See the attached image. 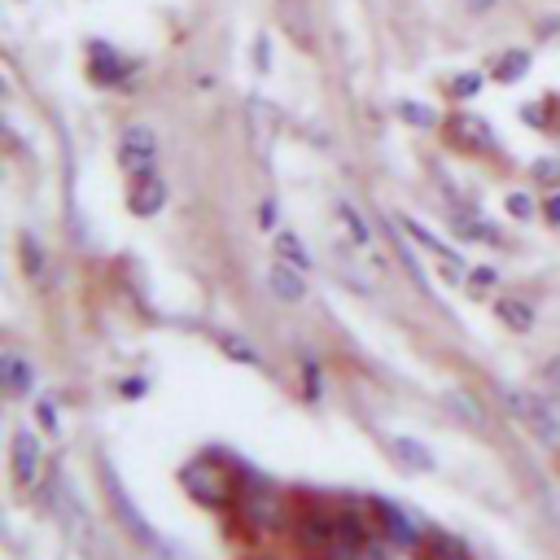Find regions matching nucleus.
<instances>
[{
  "label": "nucleus",
  "mask_w": 560,
  "mask_h": 560,
  "mask_svg": "<svg viewBox=\"0 0 560 560\" xmlns=\"http://www.w3.org/2000/svg\"><path fill=\"white\" fill-rule=\"evenodd\" d=\"M101 481H105V494H109V503H114V516L127 525V534H131L136 542H144L158 560H175V556H171V547L162 542V534L144 521V512H136V508H131V499H127V490H122V481H118V468H114L109 459H101Z\"/></svg>",
  "instance_id": "1"
},
{
  "label": "nucleus",
  "mask_w": 560,
  "mask_h": 560,
  "mask_svg": "<svg viewBox=\"0 0 560 560\" xmlns=\"http://www.w3.org/2000/svg\"><path fill=\"white\" fill-rule=\"evenodd\" d=\"M508 407H512V416H516L542 446H560V420H556V411H551L538 394H529V389H512V394H508Z\"/></svg>",
  "instance_id": "2"
},
{
  "label": "nucleus",
  "mask_w": 560,
  "mask_h": 560,
  "mask_svg": "<svg viewBox=\"0 0 560 560\" xmlns=\"http://www.w3.org/2000/svg\"><path fill=\"white\" fill-rule=\"evenodd\" d=\"M219 468V459L214 455H201V459H192V464H184V472H179V481H184V490L197 499V503H210V508H223L228 503V477H219L214 472Z\"/></svg>",
  "instance_id": "3"
},
{
  "label": "nucleus",
  "mask_w": 560,
  "mask_h": 560,
  "mask_svg": "<svg viewBox=\"0 0 560 560\" xmlns=\"http://www.w3.org/2000/svg\"><path fill=\"white\" fill-rule=\"evenodd\" d=\"M13 455H9V472H13V486H31L35 481V472H39V455H44V446H39V438L31 433V429H13V446H9Z\"/></svg>",
  "instance_id": "4"
},
{
  "label": "nucleus",
  "mask_w": 560,
  "mask_h": 560,
  "mask_svg": "<svg viewBox=\"0 0 560 560\" xmlns=\"http://www.w3.org/2000/svg\"><path fill=\"white\" fill-rule=\"evenodd\" d=\"M118 162H122V171H131V175H144L149 171V162H153V131L149 127H127L122 131V140H118Z\"/></svg>",
  "instance_id": "5"
},
{
  "label": "nucleus",
  "mask_w": 560,
  "mask_h": 560,
  "mask_svg": "<svg viewBox=\"0 0 560 560\" xmlns=\"http://www.w3.org/2000/svg\"><path fill=\"white\" fill-rule=\"evenodd\" d=\"M446 131H451V140H455L459 149H468V153H490V149H494V131H490V122H481L477 114H455Z\"/></svg>",
  "instance_id": "6"
},
{
  "label": "nucleus",
  "mask_w": 560,
  "mask_h": 560,
  "mask_svg": "<svg viewBox=\"0 0 560 560\" xmlns=\"http://www.w3.org/2000/svg\"><path fill=\"white\" fill-rule=\"evenodd\" d=\"M162 206H166V184H162L153 171L136 175V188H131V210H136L140 219H149V214H158Z\"/></svg>",
  "instance_id": "7"
},
{
  "label": "nucleus",
  "mask_w": 560,
  "mask_h": 560,
  "mask_svg": "<svg viewBox=\"0 0 560 560\" xmlns=\"http://www.w3.org/2000/svg\"><path fill=\"white\" fill-rule=\"evenodd\" d=\"M0 381H4V389H9L13 398H22V394L35 385V372H31V363H26L22 354L4 350V354H0Z\"/></svg>",
  "instance_id": "8"
},
{
  "label": "nucleus",
  "mask_w": 560,
  "mask_h": 560,
  "mask_svg": "<svg viewBox=\"0 0 560 560\" xmlns=\"http://www.w3.org/2000/svg\"><path fill=\"white\" fill-rule=\"evenodd\" d=\"M271 293H276L280 302H302V298H306L302 267H293V262H276V267H271Z\"/></svg>",
  "instance_id": "9"
},
{
  "label": "nucleus",
  "mask_w": 560,
  "mask_h": 560,
  "mask_svg": "<svg viewBox=\"0 0 560 560\" xmlns=\"http://www.w3.org/2000/svg\"><path fill=\"white\" fill-rule=\"evenodd\" d=\"M245 516L262 529H276L280 525V499L271 490H245Z\"/></svg>",
  "instance_id": "10"
},
{
  "label": "nucleus",
  "mask_w": 560,
  "mask_h": 560,
  "mask_svg": "<svg viewBox=\"0 0 560 560\" xmlns=\"http://www.w3.org/2000/svg\"><path fill=\"white\" fill-rule=\"evenodd\" d=\"M389 451L407 464V468H416V472H433V451L424 446V442H416V438H389Z\"/></svg>",
  "instance_id": "11"
},
{
  "label": "nucleus",
  "mask_w": 560,
  "mask_h": 560,
  "mask_svg": "<svg viewBox=\"0 0 560 560\" xmlns=\"http://www.w3.org/2000/svg\"><path fill=\"white\" fill-rule=\"evenodd\" d=\"M280 22L298 39V48H311V26H306V0H280Z\"/></svg>",
  "instance_id": "12"
},
{
  "label": "nucleus",
  "mask_w": 560,
  "mask_h": 560,
  "mask_svg": "<svg viewBox=\"0 0 560 560\" xmlns=\"http://www.w3.org/2000/svg\"><path fill=\"white\" fill-rule=\"evenodd\" d=\"M372 508H376V516L385 521V534H389V538H398V542H407V547L416 542V529H411V521H407V516H402L394 503H385V499H372Z\"/></svg>",
  "instance_id": "13"
},
{
  "label": "nucleus",
  "mask_w": 560,
  "mask_h": 560,
  "mask_svg": "<svg viewBox=\"0 0 560 560\" xmlns=\"http://www.w3.org/2000/svg\"><path fill=\"white\" fill-rule=\"evenodd\" d=\"M359 560H416L411 556V547L407 542H398V538H368L363 542V551H359Z\"/></svg>",
  "instance_id": "14"
},
{
  "label": "nucleus",
  "mask_w": 560,
  "mask_h": 560,
  "mask_svg": "<svg viewBox=\"0 0 560 560\" xmlns=\"http://www.w3.org/2000/svg\"><path fill=\"white\" fill-rule=\"evenodd\" d=\"M494 315H499L508 328H516V332H529V328H534V311H529L525 302H516V298H499V302H494Z\"/></svg>",
  "instance_id": "15"
},
{
  "label": "nucleus",
  "mask_w": 560,
  "mask_h": 560,
  "mask_svg": "<svg viewBox=\"0 0 560 560\" xmlns=\"http://www.w3.org/2000/svg\"><path fill=\"white\" fill-rule=\"evenodd\" d=\"M302 525H306V529H302V538H306V542L328 547V542L337 538V521H328L324 512H306V516H302Z\"/></svg>",
  "instance_id": "16"
},
{
  "label": "nucleus",
  "mask_w": 560,
  "mask_h": 560,
  "mask_svg": "<svg viewBox=\"0 0 560 560\" xmlns=\"http://www.w3.org/2000/svg\"><path fill=\"white\" fill-rule=\"evenodd\" d=\"M276 254L284 258V262H293V267H311V254L302 249V241H298V232H276Z\"/></svg>",
  "instance_id": "17"
},
{
  "label": "nucleus",
  "mask_w": 560,
  "mask_h": 560,
  "mask_svg": "<svg viewBox=\"0 0 560 560\" xmlns=\"http://www.w3.org/2000/svg\"><path fill=\"white\" fill-rule=\"evenodd\" d=\"M214 341L223 346L228 359H236V363H258V350H254L249 341H241L236 332H214Z\"/></svg>",
  "instance_id": "18"
},
{
  "label": "nucleus",
  "mask_w": 560,
  "mask_h": 560,
  "mask_svg": "<svg viewBox=\"0 0 560 560\" xmlns=\"http://www.w3.org/2000/svg\"><path fill=\"white\" fill-rule=\"evenodd\" d=\"M402 228H407V232H411V236H416V241H420V245H429V249H433V254H438V258H442V262H459V258H455V254H451V245H442V241H438V236H433V232H429V228H420V223H416V219H402Z\"/></svg>",
  "instance_id": "19"
},
{
  "label": "nucleus",
  "mask_w": 560,
  "mask_h": 560,
  "mask_svg": "<svg viewBox=\"0 0 560 560\" xmlns=\"http://www.w3.org/2000/svg\"><path fill=\"white\" fill-rule=\"evenodd\" d=\"M525 66H529V57H525V52H508V57L499 61V70H494V79H503V83H512V79H516V74L525 70Z\"/></svg>",
  "instance_id": "20"
},
{
  "label": "nucleus",
  "mask_w": 560,
  "mask_h": 560,
  "mask_svg": "<svg viewBox=\"0 0 560 560\" xmlns=\"http://www.w3.org/2000/svg\"><path fill=\"white\" fill-rule=\"evenodd\" d=\"M337 214H341V223H346V228H350V232H354V241H359V245H368V223H363V219H359V210H354V206H346V201H341V206H337Z\"/></svg>",
  "instance_id": "21"
},
{
  "label": "nucleus",
  "mask_w": 560,
  "mask_h": 560,
  "mask_svg": "<svg viewBox=\"0 0 560 560\" xmlns=\"http://www.w3.org/2000/svg\"><path fill=\"white\" fill-rule=\"evenodd\" d=\"M22 262H26V271H31V276H39V271H44V249H39L31 236H22Z\"/></svg>",
  "instance_id": "22"
},
{
  "label": "nucleus",
  "mask_w": 560,
  "mask_h": 560,
  "mask_svg": "<svg viewBox=\"0 0 560 560\" xmlns=\"http://www.w3.org/2000/svg\"><path fill=\"white\" fill-rule=\"evenodd\" d=\"M35 416H39V424H44L48 433H57V429H61V420H57V407H52V398H35Z\"/></svg>",
  "instance_id": "23"
},
{
  "label": "nucleus",
  "mask_w": 560,
  "mask_h": 560,
  "mask_svg": "<svg viewBox=\"0 0 560 560\" xmlns=\"http://www.w3.org/2000/svg\"><path fill=\"white\" fill-rule=\"evenodd\" d=\"M402 118L429 127V122H433V109H429V105H411V101H402Z\"/></svg>",
  "instance_id": "24"
},
{
  "label": "nucleus",
  "mask_w": 560,
  "mask_h": 560,
  "mask_svg": "<svg viewBox=\"0 0 560 560\" xmlns=\"http://www.w3.org/2000/svg\"><path fill=\"white\" fill-rule=\"evenodd\" d=\"M508 214H512V219H529V214H534V201H529L525 192H512V197H508Z\"/></svg>",
  "instance_id": "25"
},
{
  "label": "nucleus",
  "mask_w": 560,
  "mask_h": 560,
  "mask_svg": "<svg viewBox=\"0 0 560 560\" xmlns=\"http://www.w3.org/2000/svg\"><path fill=\"white\" fill-rule=\"evenodd\" d=\"M302 376H306V398H319L324 385H319V368H315L311 359H302Z\"/></svg>",
  "instance_id": "26"
},
{
  "label": "nucleus",
  "mask_w": 560,
  "mask_h": 560,
  "mask_svg": "<svg viewBox=\"0 0 560 560\" xmlns=\"http://www.w3.org/2000/svg\"><path fill=\"white\" fill-rule=\"evenodd\" d=\"M481 88V74H459V79H451V92L455 96H472Z\"/></svg>",
  "instance_id": "27"
},
{
  "label": "nucleus",
  "mask_w": 560,
  "mask_h": 560,
  "mask_svg": "<svg viewBox=\"0 0 560 560\" xmlns=\"http://www.w3.org/2000/svg\"><path fill=\"white\" fill-rule=\"evenodd\" d=\"M118 394H122V398H144V394H149V381H144V376H127V381L118 385Z\"/></svg>",
  "instance_id": "28"
},
{
  "label": "nucleus",
  "mask_w": 560,
  "mask_h": 560,
  "mask_svg": "<svg viewBox=\"0 0 560 560\" xmlns=\"http://www.w3.org/2000/svg\"><path fill=\"white\" fill-rule=\"evenodd\" d=\"M534 175L551 184V179H560V166H556V162H534Z\"/></svg>",
  "instance_id": "29"
},
{
  "label": "nucleus",
  "mask_w": 560,
  "mask_h": 560,
  "mask_svg": "<svg viewBox=\"0 0 560 560\" xmlns=\"http://www.w3.org/2000/svg\"><path fill=\"white\" fill-rule=\"evenodd\" d=\"M472 280H477V289H486V284H494V271L481 267V271H472Z\"/></svg>",
  "instance_id": "30"
},
{
  "label": "nucleus",
  "mask_w": 560,
  "mask_h": 560,
  "mask_svg": "<svg viewBox=\"0 0 560 560\" xmlns=\"http://www.w3.org/2000/svg\"><path fill=\"white\" fill-rule=\"evenodd\" d=\"M521 114H525L534 127H542V109H538V105H529V109H521Z\"/></svg>",
  "instance_id": "31"
},
{
  "label": "nucleus",
  "mask_w": 560,
  "mask_h": 560,
  "mask_svg": "<svg viewBox=\"0 0 560 560\" xmlns=\"http://www.w3.org/2000/svg\"><path fill=\"white\" fill-rule=\"evenodd\" d=\"M258 214H262V223H267V228L276 223V206H271V201H262V210H258Z\"/></svg>",
  "instance_id": "32"
},
{
  "label": "nucleus",
  "mask_w": 560,
  "mask_h": 560,
  "mask_svg": "<svg viewBox=\"0 0 560 560\" xmlns=\"http://www.w3.org/2000/svg\"><path fill=\"white\" fill-rule=\"evenodd\" d=\"M547 214H551V223H560V197H551V206H547Z\"/></svg>",
  "instance_id": "33"
}]
</instances>
